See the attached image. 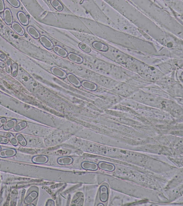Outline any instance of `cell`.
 Masks as SVG:
<instances>
[{
  "instance_id": "30bf717a",
  "label": "cell",
  "mask_w": 183,
  "mask_h": 206,
  "mask_svg": "<svg viewBox=\"0 0 183 206\" xmlns=\"http://www.w3.org/2000/svg\"><path fill=\"white\" fill-rule=\"evenodd\" d=\"M91 46L93 49L96 50L103 52H107L109 49V47L107 45L98 41L93 42Z\"/></svg>"
},
{
  "instance_id": "5bb4252c",
  "label": "cell",
  "mask_w": 183,
  "mask_h": 206,
  "mask_svg": "<svg viewBox=\"0 0 183 206\" xmlns=\"http://www.w3.org/2000/svg\"><path fill=\"white\" fill-rule=\"evenodd\" d=\"M53 50L56 54L62 57L66 58L68 55V53L66 49L58 45L54 46Z\"/></svg>"
},
{
  "instance_id": "484cf974",
  "label": "cell",
  "mask_w": 183,
  "mask_h": 206,
  "mask_svg": "<svg viewBox=\"0 0 183 206\" xmlns=\"http://www.w3.org/2000/svg\"><path fill=\"white\" fill-rule=\"evenodd\" d=\"M78 47L80 49L86 53H90L91 52V49L89 47L83 43H80L78 44Z\"/></svg>"
},
{
  "instance_id": "8992f818",
  "label": "cell",
  "mask_w": 183,
  "mask_h": 206,
  "mask_svg": "<svg viewBox=\"0 0 183 206\" xmlns=\"http://www.w3.org/2000/svg\"><path fill=\"white\" fill-rule=\"evenodd\" d=\"M175 14L176 18L182 21L183 1H164Z\"/></svg>"
},
{
  "instance_id": "9a60e30c",
  "label": "cell",
  "mask_w": 183,
  "mask_h": 206,
  "mask_svg": "<svg viewBox=\"0 0 183 206\" xmlns=\"http://www.w3.org/2000/svg\"><path fill=\"white\" fill-rule=\"evenodd\" d=\"M17 17L19 22L22 25L26 26L29 25V18L24 13L20 11L17 14Z\"/></svg>"
},
{
  "instance_id": "603a6c76",
  "label": "cell",
  "mask_w": 183,
  "mask_h": 206,
  "mask_svg": "<svg viewBox=\"0 0 183 206\" xmlns=\"http://www.w3.org/2000/svg\"><path fill=\"white\" fill-rule=\"evenodd\" d=\"M6 138L13 146H17L18 144V141L17 140L16 137H15L12 134L8 133L7 134Z\"/></svg>"
},
{
  "instance_id": "8fae6325",
  "label": "cell",
  "mask_w": 183,
  "mask_h": 206,
  "mask_svg": "<svg viewBox=\"0 0 183 206\" xmlns=\"http://www.w3.org/2000/svg\"><path fill=\"white\" fill-rule=\"evenodd\" d=\"M4 18L7 25H12L13 23V18L10 9L8 8L5 9L4 11Z\"/></svg>"
},
{
  "instance_id": "44dd1931",
  "label": "cell",
  "mask_w": 183,
  "mask_h": 206,
  "mask_svg": "<svg viewBox=\"0 0 183 206\" xmlns=\"http://www.w3.org/2000/svg\"><path fill=\"white\" fill-rule=\"evenodd\" d=\"M17 124V121L15 119H12L7 122L3 126L5 130L8 131L13 128Z\"/></svg>"
},
{
  "instance_id": "7a4b0ae2",
  "label": "cell",
  "mask_w": 183,
  "mask_h": 206,
  "mask_svg": "<svg viewBox=\"0 0 183 206\" xmlns=\"http://www.w3.org/2000/svg\"><path fill=\"white\" fill-rule=\"evenodd\" d=\"M94 1L119 31L123 32L127 35L147 41L135 25L105 1Z\"/></svg>"
},
{
  "instance_id": "d4e9b609",
  "label": "cell",
  "mask_w": 183,
  "mask_h": 206,
  "mask_svg": "<svg viewBox=\"0 0 183 206\" xmlns=\"http://www.w3.org/2000/svg\"><path fill=\"white\" fill-rule=\"evenodd\" d=\"M27 126V123L25 121H23L22 122L19 123L18 124H17L16 126L13 128L14 130L16 132H19V131L22 130L26 128Z\"/></svg>"
},
{
  "instance_id": "cb8c5ba5",
  "label": "cell",
  "mask_w": 183,
  "mask_h": 206,
  "mask_svg": "<svg viewBox=\"0 0 183 206\" xmlns=\"http://www.w3.org/2000/svg\"><path fill=\"white\" fill-rule=\"evenodd\" d=\"M15 137L16 138L18 143H19L22 146H25L27 145V142L26 140L21 134H16Z\"/></svg>"
},
{
  "instance_id": "4fadbf2b",
  "label": "cell",
  "mask_w": 183,
  "mask_h": 206,
  "mask_svg": "<svg viewBox=\"0 0 183 206\" xmlns=\"http://www.w3.org/2000/svg\"><path fill=\"white\" fill-rule=\"evenodd\" d=\"M51 72L54 75L60 78H65L66 76H67V73L64 70L57 67H52L51 69Z\"/></svg>"
},
{
  "instance_id": "2e32d148",
  "label": "cell",
  "mask_w": 183,
  "mask_h": 206,
  "mask_svg": "<svg viewBox=\"0 0 183 206\" xmlns=\"http://www.w3.org/2000/svg\"><path fill=\"white\" fill-rule=\"evenodd\" d=\"M12 27L13 30L21 36H23L25 34V30L19 24L14 22L12 24Z\"/></svg>"
},
{
  "instance_id": "1f68e13d",
  "label": "cell",
  "mask_w": 183,
  "mask_h": 206,
  "mask_svg": "<svg viewBox=\"0 0 183 206\" xmlns=\"http://www.w3.org/2000/svg\"><path fill=\"white\" fill-rule=\"evenodd\" d=\"M7 122V119L5 118H0V128L3 126Z\"/></svg>"
},
{
  "instance_id": "7c38bea8",
  "label": "cell",
  "mask_w": 183,
  "mask_h": 206,
  "mask_svg": "<svg viewBox=\"0 0 183 206\" xmlns=\"http://www.w3.org/2000/svg\"><path fill=\"white\" fill-rule=\"evenodd\" d=\"M67 57L71 61L78 64H81L84 61V59L81 56L74 53H68Z\"/></svg>"
},
{
  "instance_id": "6da1fadb",
  "label": "cell",
  "mask_w": 183,
  "mask_h": 206,
  "mask_svg": "<svg viewBox=\"0 0 183 206\" xmlns=\"http://www.w3.org/2000/svg\"><path fill=\"white\" fill-rule=\"evenodd\" d=\"M39 20L49 26L92 35L79 18L72 14L44 11L39 17Z\"/></svg>"
},
{
  "instance_id": "277c9868",
  "label": "cell",
  "mask_w": 183,
  "mask_h": 206,
  "mask_svg": "<svg viewBox=\"0 0 183 206\" xmlns=\"http://www.w3.org/2000/svg\"><path fill=\"white\" fill-rule=\"evenodd\" d=\"M79 2L95 22L119 31L115 25L105 16L94 1H80Z\"/></svg>"
},
{
  "instance_id": "d590c367",
  "label": "cell",
  "mask_w": 183,
  "mask_h": 206,
  "mask_svg": "<svg viewBox=\"0 0 183 206\" xmlns=\"http://www.w3.org/2000/svg\"><path fill=\"white\" fill-rule=\"evenodd\" d=\"M0 183H1V180H0Z\"/></svg>"
},
{
  "instance_id": "4316f807",
  "label": "cell",
  "mask_w": 183,
  "mask_h": 206,
  "mask_svg": "<svg viewBox=\"0 0 183 206\" xmlns=\"http://www.w3.org/2000/svg\"><path fill=\"white\" fill-rule=\"evenodd\" d=\"M12 71H11V74L13 77H16L18 73V66L16 63H14L12 65Z\"/></svg>"
},
{
  "instance_id": "3957f363",
  "label": "cell",
  "mask_w": 183,
  "mask_h": 206,
  "mask_svg": "<svg viewBox=\"0 0 183 206\" xmlns=\"http://www.w3.org/2000/svg\"><path fill=\"white\" fill-rule=\"evenodd\" d=\"M92 35L113 43L123 44L125 35L107 25L98 23L93 20L79 17Z\"/></svg>"
},
{
  "instance_id": "836d02e7",
  "label": "cell",
  "mask_w": 183,
  "mask_h": 206,
  "mask_svg": "<svg viewBox=\"0 0 183 206\" xmlns=\"http://www.w3.org/2000/svg\"><path fill=\"white\" fill-rule=\"evenodd\" d=\"M5 66H6V63L0 60V67L4 68L5 67Z\"/></svg>"
},
{
  "instance_id": "f1b7e54d",
  "label": "cell",
  "mask_w": 183,
  "mask_h": 206,
  "mask_svg": "<svg viewBox=\"0 0 183 206\" xmlns=\"http://www.w3.org/2000/svg\"><path fill=\"white\" fill-rule=\"evenodd\" d=\"M11 67H12V62L11 60H7L5 68H6L7 72H8V73L11 72V71H12Z\"/></svg>"
},
{
  "instance_id": "7402d4cb",
  "label": "cell",
  "mask_w": 183,
  "mask_h": 206,
  "mask_svg": "<svg viewBox=\"0 0 183 206\" xmlns=\"http://www.w3.org/2000/svg\"><path fill=\"white\" fill-rule=\"evenodd\" d=\"M82 85L86 88L91 90H95L97 88V86L94 83L87 81H83Z\"/></svg>"
},
{
  "instance_id": "f546056e",
  "label": "cell",
  "mask_w": 183,
  "mask_h": 206,
  "mask_svg": "<svg viewBox=\"0 0 183 206\" xmlns=\"http://www.w3.org/2000/svg\"><path fill=\"white\" fill-rule=\"evenodd\" d=\"M9 141V140L7 138L0 136V144H6L8 143Z\"/></svg>"
},
{
  "instance_id": "d6a6232c",
  "label": "cell",
  "mask_w": 183,
  "mask_h": 206,
  "mask_svg": "<svg viewBox=\"0 0 183 206\" xmlns=\"http://www.w3.org/2000/svg\"><path fill=\"white\" fill-rule=\"evenodd\" d=\"M0 60L4 62L6 61L7 60V57L6 55L1 52H0Z\"/></svg>"
},
{
  "instance_id": "52a82bcc",
  "label": "cell",
  "mask_w": 183,
  "mask_h": 206,
  "mask_svg": "<svg viewBox=\"0 0 183 206\" xmlns=\"http://www.w3.org/2000/svg\"><path fill=\"white\" fill-rule=\"evenodd\" d=\"M39 194L38 188L36 186H32L28 190L24 199V204L28 205L37 199Z\"/></svg>"
},
{
  "instance_id": "ac0fdd59",
  "label": "cell",
  "mask_w": 183,
  "mask_h": 206,
  "mask_svg": "<svg viewBox=\"0 0 183 206\" xmlns=\"http://www.w3.org/2000/svg\"><path fill=\"white\" fill-rule=\"evenodd\" d=\"M27 31L29 34L34 39H38L40 38V33L33 27L29 26L27 28Z\"/></svg>"
},
{
  "instance_id": "d6986e66",
  "label": "cell",
  "mask_w": 183,
  "mask_h": 206,
  "mask_svg": "<svg viewBox=\"0 0 183 206\" xmlns=\"http://www.w3.org/2000/svg\"><path fill=\"white\" fill-rule=\"evenodd\" d=\"M67 77L69 81L74 85L78 87L81 85V83L80 80L74 74L70 73L67 75Z\"/></svg>"
},
{
  "instance_id": "83f0119b",
  "label": "cell",
  "mask_w": 183,
  "mask_h": 206,
  "mask_svg": "<svg viewBox=\"0 0 183 206\" xmlns=\"http://www.w3.org/2000/svg\"><path fill=\"white\" fill-rule=\"evenodd\" d=\"M7 1L14 7L18 8L20 5V3L17 0H8Z\"/></svg>"
},
{
  "instance_id": "ba28073f",
  "label": "cell",
  "mask_w": 183,
  "mask_h": 206,
  "mask_svg": "<svg viewBox=\"0 0 183 206\" xmlns=\"http://www.w3.org/2000/svg\"><path fill=\"white\" fill-rule=\"evenodd\" d=\"M40 43L45 48L49 50H51L54 48V45L53 42L47 37L42 35L39 38Z\"/></svg>"
},
{
  "instance_id": "9c48e42d",
  "label": "cell",
  "mask_w": 183,
  "mask_h": 206,
  "mask_svg": "<svg viewBox=\"0 0 183 206\" xmlns=\"http://www.w3.org/2000/svg\"><path fill=\"white\" fill-rule=\"evenodd\" d=\"M17 151L15 149H7L0 152V157L7 158L13 157L16 155Z\"/></svg>"
},
{
  "instance_id": "5b68a950",
  "label": "cell",
  "mask_w": 183,
  "mask_h": 206,
  "mask_svg": "<svg viewBox=\"0 0 183 206\" xmlns=\"http://www.w3.org/2000/svg\"><path fill=\"white\" fill-rule=\"evenodd\" d=\"M71 137V135L64 132L54 129L52 133L44 140L45 145L46 146H54L66 142Z\"/></svg>"
},
{
  "instance_id": "4dcf8cb0",
  "label": "cell",
  "mask_w": 183,
  "mask_h": 206,
  "mask_svg": "<svg viewBox=\"0 0 183 206\" xmlns=\"http://www.w3.org/2000/svg\"><path fill=\"white\" fill-rule=\"evenodd\" d=\"M5 10V4L3 1L0 0V13L4 12Z\"/></svg>"
},
{
  "instance_id": "ffe728a7",
  "label": "cell",
  "mask_w": 183,
  "mask_h": 206,
  "mask_svg": "<svg viewBox=\"0 0 183 206\" xmlns=\"http://www.w3.org/2000/svg\"><path fill=\"white\" fill-rule=\"evenodd\" d=\"M32 161L36 164H43L46 163V157L42 155H36L32 158Z\"/></svg>"
},
{
  "instance_id": "e575fe53",
  "label": "cell",
  "mask_w": 183,
  "mask_h": 206,
  "mask_svg": "<svg viewBox=\"0 0 183 206\" xmlns=\"http://www.w3.org/2000/svg\"><path fill=\"white\" fill-rule=\"evenodd\" d=\"M2 150V148H1V146H0V152Z\"/></svg>"
},
{
  "instance_id": "e0dca14e",
  "label": "cell",
  "mask_w": 183,
  "mask_h": 206,
  "mask_svg": "<svg viewBox=\"0 0 183 206\" xmlns=\"http://www.w3.org/2000/svg\"><path fill=\"white\" fill-rule=\"evenodd\" d=\"M50 5L54 9L58 12H62L64 9V6L60 1L58 0H52L50 1Z\"/></svg>"
}]
</instances>
